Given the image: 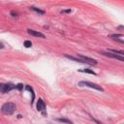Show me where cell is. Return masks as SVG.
<instances>
[{
    "instance_id": "cell-6",
    "label": "cell",
    "mask_w": 124,
    "mask_h": 124,
    "mask_svg": "<svg viewBox=\"0 0 124 124\" xmlns=\"http://www.w3.org/2000/svg\"><path fill=\"white\" fill-rule=\"evenodd\" d=\"M110 38L113 39L114 41H116V42L120 43V44L124 43V39H123L122 34H112V35H110Z\"/></svg>"
},
{
    "instance_id": "cell-11",
    "label": "cell",
    "mask_w": 124,
    "mask_h": 124,
    "mask_svg": "<svg viewBox=\"0 0 124 124\" xmlns=\"http://www.w3.org/2000/svg\"><path fill=\"white\" fill-rule=\"evenodd\" d=\"M80 72H82V73H86V74H90V75H96V73L94 72V71H92V70H90V69H81V70H79Z\"/></svg>"
},
{
    "instance_id": "cell-8",
    "label": "cell",
    "mask_w": 124,
    "mask_h": 124,
    "mask_svg": "<svg viewBox=\"0 0 124 124\" xmlns=\"http://www.w3.org/2000/svg\"><path fill=\"white\" fill-rule=\"evenodd\" d=\"M37 110L39 112H43V113L46 110V104H45L43 99H39L38 100V102H37Z\"/></svg>"
},
{
    "instance_id": "cell-1",
    "label": "cell",
    "mask_w": 124,
    "mask_h": 124,
    "mask_svg": "<svg viewBox=\"0 0 124 124\" xmlns=\"http://www.w3.org/2000/svg\"><path fill=\"white\" fill-rule=\"evenodd\" d=\"M16 104L12 103V102H7L5 103L2 108H1V112L2 114H6V115H12L15 112H16Z\"/></svg>"
},
{
    "instance_id": "cell-16",
    "label": "cell",
    "mask_w": 124,
    "mask_h": 124,
    "mask_svg": "<svg viewBox=\"0 0 124 124\" xmlns=\"http://www.w3.org/2000/svg\"><path fill=\"white\" fill-rule=\"evenodd\" d=\"M90 118H91V119H92L93 121H94V122L96 123V124H102V123H101L100 121H98L97 119H95V118H94V117H93V116H90Z\"/></svg>"
},
{
    "instance_id": "cell-2",
    "label": "cell",
    "mask_w": 124,
    "mask_h": 124,
    "mask_svg": "<svg viewBox=\"0 0 124 124\" xmlns=\"http://www.w3.org/2000/svg\"><path fill=\"white\" fill-rule=\"evenodd\" d=\"M79 85L80 86H87V87H90V88H94L98 91H101V92H104V88L101 87L100 85L96 84V83H90V82H80L79 83Z\"/></svg>"
},
{
    "instance_id": "cell-13",
    "label": "cell",
    "mask_w": 124,
    "mask_h": 124,
    "mask_svg": "<svg viewBox=\"0 0 124 124\" xmlns=\"http://www.w3.org/2000/svg\"><path fill=\"white\" fill-rule=\"evenodd\" d=\"M108 52H113V53H115V54H118L120 56H123L124 55V52L122 51H117V50H108Z\"/></svg>"
},
{
    "instance_id": "cell-18",
    "label": "cell",
    "mask_w": 124,
    "mask_h": 124,
    "mask_svg": "<svg viewBox=\"0 0 124 124\" xmlns=\"http://www.w3.org/2000/svg\"><path fill=\"white\" fill-rule=\"evenodd\" d=\"M11 15L13 16V17H17V13H15L14 11H12V12H11Z\"/></svg>"
},
{
    "instance_id": "cell-15",
    "label": "cell",
    "mask_w": 124,
    "mask_h": 124,
    "mask_svg": "<svg viewBox=\"0 0 124 124\" xmlns=\"http://www.w3.org/2000/svg\"><path fill=\"white\" fill-rule=\"evenodd\" d=\"M16 89H18V90L21 91V90L23 89V84H22V83H19V84H17V85H16Z\"/></svg>"
},
{
    "instance_id": "cell-14",
    "label": "cell",
    "mask_w": 124,
    "mask_h": 124,
    "mask_svg": "<svg viewBox=\"0 0 124 124\" xmlns=\"http://www.w3.org/2000/svg\"><path fill=\"white\" fill-rule=\"evenodd\" d=\"M24 46L25 48H31L32 46V43H31L30 41H24Z\"/></svg>"
},
{
    "instance_id": "cell-4",
    "label": "cell",
    "mask_w": 124,
    "mask_h": 124,
    "mask_svg": "<svg viewBox=\"0 0 124 124\" xmlns=\"http://www.w3.org/2000/svg\"><path fill=\"white\" fill-rule=\"evenodd\" d=\"M78 57H79L83 63H86L89 65H97V60L93 59V58H90V57H87V56H84L82 54H78Z\"/></svg>"
},
{
    "instance_id": "cell-9",
    "label": "cell",
    "mask_w": 124,
    "mask_h": 124,
    "mask_svg": "<svg viewBox=\"0 0 124 124\" xmlns=\"http://www.w3.org/2000/svg\"><path fill=\"white\" fill-rule=\"evenodd\" d=\"M25 89L28 90V91H30L31 94H32V100H31V105H32V104L34 103V99H35V93H34V90H33L32 87L29 86V85H26V86H25Z\"/></svg>"
},
{
    "instance_id": "cell-12",
    "label": "cell",
    "mask_w": 124,
    "mask_h": 124,
    "mask_svg": "<svg viewBox=\"0 0 124 124\" xmlns=\"http://www.w3.org/2000/svg\"><path fill=\"white\" fill-rule=\"evenodd\" d=\"M56 120L59 122H62V123H66V124H73V122L67 118H57Z\"/></svg>"
},
{
    "instance_id": "cell-17",
    "label": "cell",
    "mask_w": 124,
    "mask_h": 124,
    "mask_svg": "<svg viewBox=\"0 0 124 124\" xmlns=\"http://www.w3.org/2000/svg\"><path fill=\"white\" fill-rule=\"evenodd\" d=\"M71 12H72V10H71V9H68V10H63V11H62L61 13H63V14H64V13H66V14H69V13H71Z\"/></svg>"
},
{
    "instance_id": "cell-10",
    "label": "cell",
    "mask_w": 124,
    "mask_h": 124,
    "mask_svg": "<svg viewBox=\"0 0 124 124\" xmlns=\"http://www.w3.org/2000/svg\"><path fill=\"white\" fill-rule=\"evenodd\" d=\"M30 9L32 10V11H34V12H36V13H38V14H40V15H45V11H44V10H41V9H39V8H37V7L32 6V7H30Z\"/></svg>"
},
{
    "instance_id": "cell-5",
    "label": "cell",
    "mask_w": 124,
    "mask_h": 124,
    "mask_svg": "<svg viewBox=\"0 0 124 124\" xmlns=\"http://www.w3.org/2000/svg\"><path fill=\"white\" fill-rule=\"evenodd\" d=\"M101 54H103L105 56H108V57H111V58H114V59L119 60V61H124L123 56H120L118 54H115V53H113V52H102Z\"/></svg>"
},
{
    "instance_id": "cell-7",
    "label": "cell",
    "mask_w": 124,
    "mask_h": 124,
    "mask_svg": "<svg viewBox=\"0 0 124 124\" xmlns=\"http://www.w3.org/2000/svg\"><path fill=\"white\" fill-rule=\"evenodd\" d=\"M27 32H28V34L32 35V36H35V37H39V38H43V39H45V38H46V36H45L43 33L39 32V31H36V30L27 29Z\"/></svg>"
},
{
    "instance_id": "cell-3",
    "label": "cell",
    "mask_w": 124,
    "mask_h": 124,
    "mask_svg": "<svg viewBox=\"0 0 124 124\" xmlns=\"http://www.w3.org/2000/svg\"><path fill=\"white\" fill-rule=\"evenodd\" d=\"M16 88V85L14 83H0V92L1 93H8L10 92L11 90L15 89Z\"/></svg>"
}]
</instances>
